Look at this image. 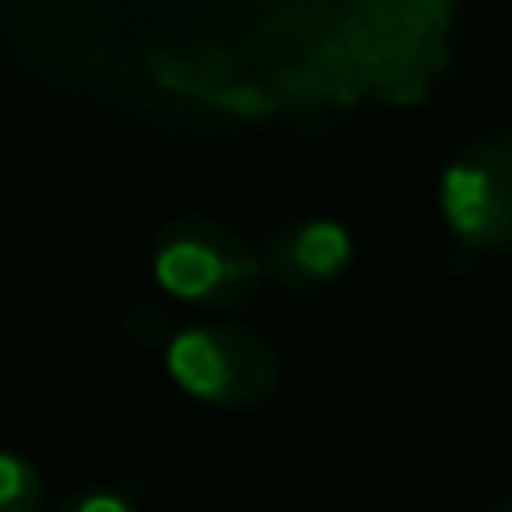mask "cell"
Wrapping results in <instances>:
<instances>
[{"mask_svg":"<svg viewBox=\"0 0 512 512\" xmlns=\"http://www.w3.org/2000/svg\"><path fill=\"white\" fill-rule=\"evenodd\" d=\"M156 276L168 292L208 304L236 308L252 296L256 256L248 244L216 220H176L156 240Z\"/></svg>","mask_w":512,"mask_h":512,"instance_id":"cell-1","label":"cell"},{"mask_svg":"<svg viewBox=\"0 0 512 512\" xmlns=\"http://www.w3.org/2000/svg\"><path fill=\"white\" fill-rule=\"evenodd\" d=\"M172 376L212 404H256L276 388V356L248 328H192L172 340Z\"/></svg>","mask_w":512,"mask_h":512,"instance_id":"cell-2","label":"cell"},{"mask_svg":"<svg viewBox=\"0 0 512 512\" xmlns=\"http://www.w3.org/2000/svg\"><path fill=\"white\" fill-rule=\"evenodd\" d=\"M448 224L480 244H512V140H480L444 172Z\"/></svg>","mask_w":512,"mask_h":512,"instance_id":"cell-3","label":"cell"},{"mask_svg":"<svg viewBox=\"0 0 512 512\" xmlns=\"http://www.w3.org/2000/svg\"><path fill=\"white\" fill-rule=\"evenodd\" d=\"M348 256V236L328 224H284L264 244V268L284 288H312L316 280H328Z\"/></svg>","mask_w":512,"mask_h":512,"instance_id":"cell-4","label":"cell"},{"mask_svg":"<svg viewBox=\"0 0 512 512\" xmlns=\"http://www.w3.org/2000/svg\"><path fill=\"white\" fill-rule=\"evenodd\" d=\"M64 512H132V504L112 488H88L64 504Z\"/></svg>","mask_w":512,"mask_h":512,"instance_id":"cell-5","label":"cell"},{"mask_svg":"<svg viewBox=\"0 0 512 512\" xmlns=\"http://www.w3.org/2000/svg\"><path fill=\"white\" fill-rule=\"evenodd\" d=\"M496 512H512V500H508V504H500V508H496Z\"/></svg>","mask_w":512,"mask_h":512,"instance_id":"cell-6","label":"cell"}]
</instances>
